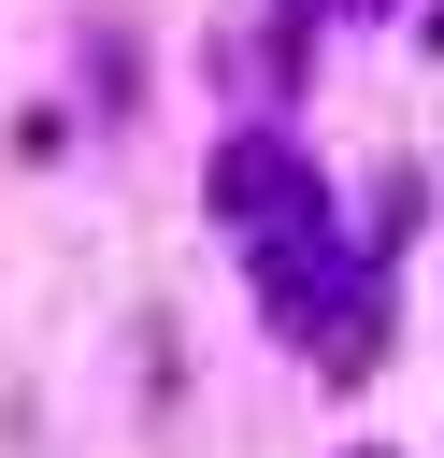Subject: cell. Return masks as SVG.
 <instances>
[]
</instances>
